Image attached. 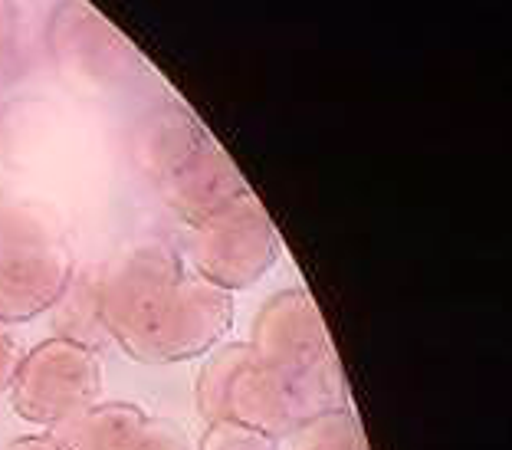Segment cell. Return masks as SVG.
Segmentation results:
<instances>
[{
	"label": "cell",
	"mask_w": 512,
	"mask_h": 450,
	"mask_svg": "<svg viewBox=\"0 0 512 450\" xmlns=\"http://www.w3.org/2000/svg\"><path fill=\"white\" fill-rule=\"evenodd\" d=\"M99 313L135 362L168 365L207 352L234 322V296L161 240H138L102 267Z\"/></svg>",
	"instance_id": "6da1fadb"
},
{
	"label": "cell",
	"mask_w": 512,
	"mask_h": 450,
	"mask_svg": "<svg viewBox=\"0 0 512 450\" xmlns=\"http://www.w3.org/2000/svg\"><path fill=\"white\" fill-rule=\"evenodd\" d=\"M69 280L73 253L53 217L33 204L0 201V322L14 326L53 309Z\"/></svg>",
	"instance_id": "7a4b0ae2"
},
{
	"label": "cell",
	"mask_w": 512,
	"mask_h": 450,
	"mask_svg": "<svg viewBox=\"0 0 512 450\" xmlns=\"http://www.w3.org/2000/svg\"><path fill=\"white\" fill-rule=\"evenodd\" d=\"M332 408H345L339 355H329L299 375L276 372L253 359L247 368H240L227 395V418L250 424L256 431L270 434L273 441L289 437L302 421Z\"/></svg>",
	"instance_id": "3957f363"
},
{
	"label": "cell",
	"mask_w": 512,
	"mask_h": 450,
	"mask_svg": "<svg viewBox=\"0 0 512 450\" xmlns=\"http://www.w3.org/2000/svg\"><path fill=\"white\" fill-rule=\"evenodd\" d=\"M276 230L266 207L253 191H243L207 221L191 227V263L194 273L220 290H247L279 260Z\"/></svg>",
	"instance_id": "277c9868"
},
{
	"label": "cell",
	"mask_w": 512,
	"mask_h": 450,
	"mask_svg": "<svg viewBox=\"0 0 512 450\" xmlns=\"http://www.w3.org/2000/svg\"><path fill=\"white\" fill-rule=\"evenodd\" d=\"M102 395V362L99 352L73 339H43L37 349L23 355L14 382L10 405L33 424H56L69 414L99 405Z\"/></svg>",
	"instance_id": "5b68a950"
},
{
	"label": "cell",
	"mask_w": 512,
	"mask_h": 450,
	"mask_svg": "<svg viewBox=\"0 0 512 450\" xmlns=\"http://www.w3.org/2000/svg\"><path fill=\"white\" fill-rule=\"evenodd\" d=\"M46 40H50L53 60L60 63L63 73L73 79H86L92 86L132 83L135 76H142L148 69L132 40L89 4L56 7Z\"/></svg>",
	"instance_id": "8992f818"
},
{
	"label": "cell",
	"mask_w": 512,
	"mask_h": 450,
	"mask_svg": "<svg viewBox=\"0 0 512 450\" xmlns=\"http://www.w3.org/2000/svg\"><path fill=\"white\" fill-rule=\"evenodd\" d=\"M250 352L260 365L276 372H309L312 365L335 355L322 313L306 290H283L270 296L253 319Z\"/></svg>",
	"instance_id": "52a82bcc"
},
{
	"label": "cell",
	"mask_w": 512,
	"mask_h": 450,
	"mask_svg": "<svg viewBox=\"0 0 512 450\" xmlns=\"http://www.w3.org/2000/svg\"><path fill=\"white\" fill-rule=\"evenodd\" d=\"M161 201L178 217H184L191 227L207 221L211 214H217L220 207H227L234 198H240L247 188L240 168L234 165L224 148H220L214 138L204 148L184 161L178 171H171L165 181L155 184Z\"/></svg>",
	"instance_id": "ba28073f"
},
{
	"label": "cell",
	"mask_w": 512,
	"mask_h": 450,
	"mask_svg": "<svg viewBox=\"0 0 512 450\" xmlns=\"http://www.w3.org/2000/svg\"><path fill=\"white\" fill-rule=\"evenodd\" d=\"M211 132L204 129V122L197 115L181 106L178 99L161 102V106L148 109L138 119L132 132V155L135 165L142 168V175L158 184L165 181L171 171H178L197 148L211 142Z\"/></svg>",
	"instance_id": "9c48e42d"
},
{
	"label": "cell",
	"mask_w": 512,
	"mask_h": 450,
	"mask_svg": "<svg viewBox=\"0 0 512 450\" xmlns=\"http://www.w3.org/2000/svg\"><path fill=\"white\" fill-rule=\"evenodd\" d=\"M148 414L125 401L83 408L69 418L50 424L46 437L60 450H132L135 437L142 434Z\"/></svg>",
	"instance_id": "30bf717a"
},
{
	"label": "cell",
	"mask_w": 512,
	"mask_h": 450,
	"mask_svg": "<svg viewBox=\"0 0 512 450\" xmlns=\"http://www.w3.org/2000/svg\"><path fill=\"white\" fill-rule=\"evenodd\" d=\"M53 329L60 339H73L79 345L99 352L102 342H109L106 322L99 313V280L92 273L73 276L66 283L63 296L53 303Z\"/></svg>",
	"instance_id": "8fae6325"
},
{
	"label": "cell",
	"mask_w": 512,
	"mask_h": 450,
	"mask_svg": "<svg viewBox=\"0 0 512 450\" xmlns=\"http://www.w3.org/2000/svg\"><path fill=\"white\" fill-rule=\"evenodd\" d=\"M253 362V352L247 342H227L204 362L201 375H197V411L204 414L207 424L227 418V395L240 368Z\"/></svg>",
	"instance_id": "7c38bea8"
},
{
	"label": "cell",
	"mask_w": 512,
	"mask_h": 450,
	"mask_svg": "<svg viewBox=\"0 0 512 450\" xmlns=\"http://www.w3.org/2000/svg\"><path fill=\"white\" fill-rule=\"evenodd\" d=\"M289 450H368L365 428L348 408L322 411L289 434Z\"/></svg>",
	"instance_id": "4fadbf2b"
},
{
	"label": "cell",
	"mask_w": 512,
	"mask_h": 450,
	"mask_svg": "<svg viewBox=\"0 0 512 450\" xmlns=\"http://www.w3.org/2000/svg\"><path fill=\"white\" fill-rule=\"evenodd\" d=\"M197 450H276V441L270 434L256 431L243 421L220 418V421L207 424V431L201 434V447Z\"/></svg>",
	"instance_id": "5bb4252c"
},
{
	"label": "cell",
	"mask_w": 512,
	"mask_h": 450,
	"mask_svg": "<svg viewBox=\"0 0 512 450\" xmlns=\"http://www.w3.org/2000/svg\"><path fill=\"white\" fill-rule=\"evenodd\" d=\"M132 450H194V447H191V437L184 434L174 421L148 418L142 434L135 437Z\"/></svg>",
	"instance_id": "9a60e30c"
},
{
	"label": "cell",
	"mask_w": 512,
	"mask_h": 450,
	"mask_svg": "<svg viewBox=\"0 0 512 450\" xmlns=\"http://www.w3.org/2000/svg\"><path fill=\"white\" fill-rule=\"evenodd\" d=\"M20 362H23V349L14 329L7 322H0V391H10V382H14Z\"/></svg>",
	"instance_id": "2e32d148"
},
{
	"label": "cell",
	"mask_w": 512,
	"mask_h": 450,
	"mask_svg": "<svg viewBox=\"0 0 512 450\" xmlns=\"http://www.w3.org/2000/svg\"><path fill=\"white\" fill-rule=\"evenodd\" d=\"M14 33H17V7L0 0V56H4L7 46L14 43Z\"/></svg>",
	"instance_id": "e0dca14e"
},
{
	"label": "cell",
	"mask_w": 512,
	"mask_h": 450,
	"mask_svg": "<svg viewBox=\"0 0 512 450\" xmlns=\"http://www.w3.org/2000/svg\"><path fill=\"white\" fill-rule=\"evenodd\" d=\"M0 450H60V447H56L46 434H30V437H17V441L4 444Z\"/></svg>",
	"instance_id": "ac0fdd59"
}]
</instances>
